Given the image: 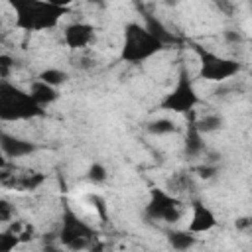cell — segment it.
<instances>
[{
    "label": "cell",
    "mask_w": 252,
    "mask_h": 252,
    "mask_svg": "<svg viewBox=\"0 0 252 252\" xmlns=\"http://www.w3.org/2000/svg\"><path fill=\"white\" fill-rule=\"evenodd\" d=\"M219 173V165H215V163H205V165H197L195 169H193V175H197L199 179H213L215 175Z\"/></svg>",
    "instance_id": "cb8c5ba5"
},
{
    "label": "cell",
    "mask_w": 252,
    "mask_h": 252,
    "mask_svg": "<svg viewBox=\"0 0 252 252\" xmlns=\"http://www.w3.org/2000/svg\"><path fill=\"white\" fill-rule=\"evenodd\" d=\"M165 45L154 37L144 24L138 22H128L124 26V39H122V47H120V59L132 65L144 63L148 59H152L154 55H158Z\"/></svg>",
    "instance_id": "3957f363"
},
{
    "label": "cell",
    "mask_w": 252,
    "mask_h": 252,
    "mask_svg": "<svg viewBox=\"0 0 252 252\" xmlns=\"http://www.w3.org/2000/svg\"><path fill=\"white\" fill-rule=\"evenodd\" d=\"M16 69V61L8 53H0V79H10Z\"/></svg>",
    "instance_id": "44dd1931"
},
{
    "label": "cell",
    "mask_w": 252,
    "mask_h": 252,
    "mask_svg": "<svg viewBox=\"0 0 252 252\" xmlns=\"http://www.w3.org/2000/svg\"><path fill=\"white\" fill-rule=\"evenodd\" d=\"M37 150V146L32 140L8 134V132H0V152L10 158V159H18V158H26L32 156Z\"/></svg>",
    "instance_id": "30bf717a"
},
{
    "label": "cell",
    "mask_w": 252,
    "mask_h": 252,
    "mask_svg": "<svg viewBox=\"0 0 252 252\" xmlns=\"http://www.w3.org/2000/svg\"><path fill=\"white\" fill-rule=\"evenodd\" d=\"M106 177H108V171H106V167H104L102 163H98V161L91 163V167L87 169V179H89L91 183H104Z\"/></svg>",
    "instance_id": "ffe728a7"
},
{
    "label": "cell",
    "mask_w": 252,
    "mask_h": 252,
    "mask_svg": "<svg viewBox=\"0 0 252 252\" xmlns=\"http://www.w3.org/2000/svg\"><path fill=\"white\" fill-rule=\"evenodd\" d=\"M47 2L53 4V6H59V8H71V4L75 0H47Z\"/></svg>",
    "instance_id": "f1b7e54d"
},
{
    "label": "cell",
    "mask_w": 252,
    "mask_h": 252,
    "mask_svg": "<svg viewBox=\"0 0 252 252\" xmlns=\"http://www.w3.org/2000/svg\"><path fill=\"white\" fill-rule=\"evenodd\" d=\"M250 224H252V220H250L248 217H240V219H236V228H240V230L248 228Z\"/></svg>",
    "instance_id": "4316f807"
},
{
    "label": "cell",
    "mask_w": 252,
    "mask_h": 252,
    "mask_svg": "<svg viewBox=\"0 0 252 252\" xmlns=\"http://www.w3.org/2000/svg\"><path fill=\"white\" fill-rule=\"evenodd\" d=\"M146 132L152 136H167V134L177 132V124L169 118H156L146 124Z\"/></svg>",
    "instance_id": "e0dca14e"
},
{
    "label": "cell",
    "mask_w": 252,
    "mask_h": 252,
    "mask_svg": "<svg viewBox=\"0 0 252 252\" xmlns=\"http://www.w3.org/2000/svg\"><path fill=\"white\" fill-rule=\"evenodd\" d=\"M165 238L173 250H189L197 244V236L191 230H169Z\"/></svg>",
    "instance_id": "2e32d148"
},
{
    "label": "cell",
    "mask_w": 252,
    "mask_h": 252,
    "mask_svg": "<svg viewBox=\"0 0 252 252\" xmlns=\"http://www.w3.org/2000/svg\"><path fill=\"white\" fill-rule=\"evenodd\" d=\"M6 165H8V161H6V156L0 152V169H2V167H6Z\"/></svg>",
    "instance_id": "f546056e"
},
{
    "label": "cell",
    "mask_w": 252,
    "mask_h": 252,
    "mask_svg": "<svg viewBox=\"0 0 252 252\" xmlns=\"http://www.w3.org/2000/svg\"><path fill=\"white\" fill-rule=\"evenodd\" d=\"M37 79L45 81L51 87H61V85H65L69 81V73L63 71V69H57V67H47L37 75Z\"/></svg>",
    "instance_id": "d6986e66"
},
{
    "label": "cell",
    "mask_w": 252,
    "mask_h": 252,
    "mask_svg": "<svg viewBox=\"0 0 252 252\" xmlns=\"http://www.w3.org/2000/svg\"><path fill=\"white\" fill-rule=\"evenodd\" d=\"M165 189L173 195H181V193H191L195 191V179H193V173H187V171H177L173 173L167 183H165Z\"/></svg>",
    "instance_id": "5bb4252c"
},
{
    "label": "cell",
    "mask_w": 252,
    "mask_h": 252,
    "mask_svg": "<svg viewBox=\"0 0 252 252\" xmlns=\"http://www.w3.org/2000/svg\"><path fill=\"white\" fill-rule=\"evenodd\" d=\"M89 4H94V6H104V2L106 0H87Z\"/></svg>",
    "instance_id": "4dcf8cb0"
},
{
    "label": "cell",
    "mask_w": 252,
    "mask_h": 252,
    "mask_svg": "<svg viewBox=\"0 0 252 252\" xmlns=\"http://www.w3.org/2000/svg\"><path fill=\"white\" fill-rule=\"evenodd\" d=\"M28 93L32 94V98H33L39 106L53 104V102L59 98V89L47 85V83L41 81V79H33L32 85H30V91H28Z\"/></svg>",
    "instance_id": "7c38bea8"
},
{
    "label": "cell",
    "mask_w": 252,
    "mask_h": 252,
    "mask_svg": "<svg viewBox=\"0 0 252 252\" xmlns=\"http://www.w3.org/2000/svg\"><path fill=\"white\" fill-rule=\"evenodd\" d=\"M14 217H16V207L8 199L0 197V222L2 224H8Z\"/></svg>",
    "instance_id": "603a6c76"
},
{
    "label": "cell",
    "mask_w": 252,
    "mask_h": 252,
    "mask_svg": "<svg viewBox=\"0 0 252 252\" xmlns=\"http://www.w3.org/2000/svg\"><path fill=\"white\" fill-rule=\"evenodd\" d=\"M203 154H207V146H205L203 134L195 126L193 112H189V120H187V128H185V138H183V156L187 159H197Z\"/></svg>",
    "instance_id": "8fae6325"
},
{
    "label": "cell",
    "mask_w": 252,
    "mask_h": 252,
    "mask_svg": "<svg viewBox=\"0 0 252 252\" xmlns=\"http://www.w3.org/2000/svg\"><path fill=\"white\" fill-rule=\"evenodd\" d=\"M144 28H146L154 37H158L163 45H171V43L177 41L175 33H173L161 20H158V18L152 16V14H146V16H144Z\"/></svg>",
    "instance_id": "4fadbf2b"
},
{
    "label": "cell",
    "mask_w": 252,
    "mask_h": 252,
    "mask_svg": "<svg viewBox=\"0 0 252 252\" xmlns=\"http://www.w3.org/2000/svg\"><path fill=\"white\" fill-rule=\"evenodd\" d=\"M191 47L199 57V79H203V81L224 83L242 71V65L236 59L217 55V53L201 47L199 43H191Z\"/></svg>",
    "instance_id": "8992f818"
},
{
    "label": "cell",
    "mask_w": 252,
    "mask_h": 252,
    "mask_svg": "<svg viewBox=\"0 0 252 252\" xmlns=\"http://www.w3.org/2000/svg\"><path fill=\"white\" fill-rule=\"evenodd\" d=\"M8 230L20 240V244L22 242H30L33 238V234H35V228L30 222H26V220H14V219L8 222Z\"/></svg>",
    "instance_id": "ac0fdd59"
},
{
    "label": "cell",
    "mask_w": 252,
    "mask_h": 252,
    "mask_svg": "<svg viewBox=\"0 0 252 252\" xmlns=\"http://www.w3.org/2000/svg\"><path fill=\"white\" fill-rule=\"evenodd\" d=\"M16 246H20V240L8 228L6 230H0V252H10Z\"/></svg>",
    "instance_id": "7402d4cb"
},
{
    "label": "cell",
    "mask_w": 252,
    "mask_h": 252,
    "mask_svg": "<svg viewBox=\"0 0 252 252\" xmlns=\"http://www.w3.org/2000/svg\"><path fill=\"white\" fill-rule=\"evenodd\" d=\"M213 4H215V8L222 14V16H234V12H236V6H234V2L232 0H213Z\"/></svg>",
    "instance_id": "d4e9b609"
},
{
    "label": "cell",
    "mask_w": 252,
    "mask_h": 252,
    "mask_svg": "<svg viewBox=\"0 0 252 252\" xmlns=\"http://www.w3.org/2000/svg\"><path fill=\"white\" fill-rule=\"evenodd\" d=\"M94 32L96 30L93 24L73 22V24L65 26V30H63V43L73 51H81L94 41V37H96Z\"/></svg>",
    "instance_id": "ba28073f"
},
{
    "label": "cell",
    "mask_w": 252,
    "mask_h": 252,
    "mask_svg": "<svg viewBox=\"0 0 252 252\" xmlns=\"http://www.w3.org/2000/svg\"><path fill=\"white\" fill-rule=\"evenodd\" d=\"M224 124H226V120H224V116L220 112H207V114L195 118V126H197V130L203 136L205 134H215V132L222 130Z\"/></svg>",
    "instance_id": "9a60e30c"
},
{
    "label": "cell",
    "mask_w": 252,
    "mask_h": 252,
    "mask_svg": "<svg viewBox=\"0 0 252 252\" xmlns=\"http://www.w3.org/2000/svg\"><path fill=\"white\" fill-rule=\"evenodd\" d=\"M14 10V24L18 30L33 33L45 32L59 24V20L69 12V8H59L47 0H6Z\"/></svg>",
    "instance_id": "6da1fadb"
},
{
    "label": "cell",
    "mask_w": 252,
    "mask_h": 252,
    "mask_svg": "<svg viewBox=\"0 0 252 252\" xmlns=\"http://www.w3.org/2000/svg\"><path fill=\"white\" fill-rule=\"evenodd\" d=\"M199 104V94L195 91L193 79L189 77V71L185 65L179 67L177 81L169 93H165L159 100V110L173 112V114H189Z\"/></svg>",
    "instance_id": "5b68a950"
},
{
    "label": "cell",
    "mask_w": 252,
    "mask_h": 252,
    "mask_svg": "<svg viewBox=\"0 0 252 252\" xmlns=\"http://www.w3.org/2000/svg\"><path fill=\"white\" fill-rule=\"evenodd\" d=\"M93 203H96V209H98L100 217L104 219V217H106V209H104V203H102V199H100V197H93Z\"/></svg>",
    "instance_id": "83f0119b"
},
{
    "label": "cell",
    "mask_w": 252,
    "mask_h": 252,
    "mask_svg": "<svg viewBox=\"0 0 252 252\" xmlns=\"http://www.w3.org/2000/svg\"><path fill=\"white\" fill-rule=\"evenodd\" d=\"M94 240H96L94 228L87 224L71 207H65L61 215L57 242L69 250H87L94 246Z\"/></svg>",
    "instance_id": "277c9868"
},
{
    "label": "cell",
    "mask_w": 252,
    "mask_h": 252,
    "mask_svg": "<svg viewBox=\"0 0 252 252\" xmlns=\"http://www.w3.org/2000/svg\"><path fill=\"white\" fill-rule=\"evenodd\" d=\"M222 35H224V39H226L228 43H242V41H244V35H242L238 30H224Z\"/></svg>",
    "instance_id": "484cf974"
},
{
    "label": "cell",
    "mask_w": 252,
    "mask_h": 252,
    "mask_svg": "<svg viewBox=\"0 0 252 252\" xmlns=\"http://www.w3.org/2000/svg\"><path fill=\"white\" fill-rule=\"evenodd\" d=\"M217 226V217L215 213L199 199L191 201V219H189V228L193 234H203L209 232Z\"/></svg>",
    "instance_id": "9c48e42d"
},
{
    "label": "cell",
    "mask_w": 252,
    "mask_h": 252,
    "mask_svg": "<svg viewBox=\"0 0 252 252\" xmlns=\"http://www.w3.org/2000/svg\"><path fill=\"white\" fill-rule=\"evenodd\" d=\"M45 110L39 106L28 91L14 85L10 79H0V120L20 122L43 116Z\"/></svg>",
    "instance_id": "7a4b0ae2"
},
{
    "label": "cell",
    "mask_w": 252,
    "mask_h": 252,
    "mask_svg": "<svg viewBox=\"0 0 252 252\" xmlns=\"http://www.w3.org/2000/svg\"><path fill=\"white\" fill-rule=\"evenodd\" d=\"M144 215L150 220H161L167 224H175L183 217V203L177 195L169 193L167 189L154 187L150 191V199L144 209Z\"/></svg>",
    "instance_id": "52a82bcc"
}]
</instances>
